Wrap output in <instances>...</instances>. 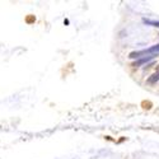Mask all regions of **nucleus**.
<instances>
[{
  "instance_id": "nucleus-1",
  "label": "nucleus",
  "mask_w": 159,
  "mask_h": 159,
  "mask_svg": "<svg viewBox=\"0 0 159 159\" xmlns=\"http://www.w3.org/2000/svg\"><path fill=\"white\" fill-rule=\"evenodd\" d=\"M158 54H159V43L153 45V46H150L148 48H144V50L132 51V52H130L129 57L130 59H134V60H138V59L147 57V56H157Z\"/></svg>"
},
{
  "instance_id": "nucleus-2",
  "label": "nucleus",
  "mask_w": 159,
  "mask_h": 159,
  "mask_svg": "<svg viewBox=\"0 0 159 159\" xmlns=\"http://www.w3.org/2000/svg\"><path fill=\"white\" fill-rule=\"evenodd\" d=\"M155 56H147V57H141V59H138L135 60L134 62H132V66L134 68H140V66H143L144 64H148L149 61H152Z\"/></svg>"
},
{
  "instance_id": "nucleus-3",
  "label": "nucleus",
  "mask_w": 159,
  "mask_h": 159,
  "mask_svg": "<svg viewBox=\"0 0 159 159\" xmlns=\"http://www.w3.org/2000/svg\"><path fill=\"white\" fill-rule=\"evenodd\" d=\"M143 23L147 25H150V27H154V28H159V20H157V19L143 18Z\"/></svg>"
},
{
  "instance_id": "nucleus-4",
  "label": "nucleus",
  "mask_w": 159,
  "mask_h": 159,
  "mask_svg": "<svg viewBox=\"0 0 159 159\" xmlns=\"http://www.w3.org/2000/svg\"><path fill=\"white\" fill-rule=\"evenodd\" d=\"M149 84H155L157 82H159V69L158 71H155L154 74H152L149 78H148V80H147Z\"/></svg>"
}]
</instances>
